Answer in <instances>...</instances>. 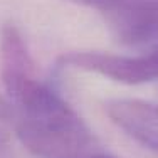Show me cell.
<instances>
[{
  "label": "cell",
  "instance_id": "6da1fadb",
  "mask_svg": "<svg viewBox=\"0 0 158 158\" xmlns=\"http://www.w3.org/2000/svg\"><path fill=\"white\" fill-rule=\"evenodd\" d=\"M14 131L39 158H98V138L54 89L37 79L10 99Z\"/></svg>",
  "mask_w": 158,
  "mask_h": 158
},
{
  "label": "cell",
  "instance_id": "7a4b0ae2",
  "mask_svg": "<svg viewBox=\"0 0 158 158\" xmlns=\"http://www.w3.org/2000/svg\"><path fill=\"white\" fill-rule=\"evenodd\" d=\"M59 67L94 73L123 84H145L158 79V42L136 56L98 51H71L57 59Z\"/></svg>",
  "mask_w": 158,
  "mask_h": 158
},
{
  "label": "cell",
  "instance_id": "3957f363",
  "mask_svg": "<svg viewBox=\"0 0 158 158\" xmlns=\"http://www.w3.org/2000/svg\"><path fill=\"white\" fill-rule=\"evenodd\" d=\"M99 14L113 39L123 46L158 39V0H111Z\"/></svg>",
  "mask_w": 158,
  "mask_h": 158
},
{
  "label": "cell",
  "instance_id": "277c9868",
  "mask_svg": "<svg viewBox=\"0 0 158 158\" xmlns=\"http://www.w3.org/2000/svg\"><path fill=\"white\" fill-rule=\"evenodd\" d=\"M0 76L9 99L37 81L34 59L14 24H5L0 32Z\"/></svg>",
  "mask_w": 158,
  "mask_h": 158
},
{
  "label": "cell",
  "instance_id": "5b68a950",
  "mask_svg": "<svg viewBox=\"0 0 158 158\" xmlns=\"http://www.w3.org/2000/svg\"><path fill=\"white\" fill-rule=\"evenodd\" d=\"M106 114L119 130L158 153V106L140 99H111Z\"/></svg>",
  "mask_w": 158,
  "mask_h": 158
},
{
  "label": "cell",
  "instance_id": "8992f818",
  "mask_svg": "<svg viewBox=\"0 0 158 158\" xmlns=\"http://www.w3.org/2000/svg\"><path fill=\"white\" fill-rule=\"evenodd\" d=\"M12 133H15L14 131L12 106H10L9 101H5L0 96V158L9 156Z\"/></svg>",
  "mask_w": 158,
  "mask_h": 158
},
{
  "label": "cell",
  "instance_id": "52a82bcc",
  "mask_svg": "<svg viewBox=\"0 0 158 158\" xmlns=\"http://www.w3.org/2000/svg\"><path fill=\"white\" fill-rule=\"evenodd\" d=\"M69 2H74L77 5H84V7H91V9H96L101 12L111 0H69Z\"/></svg>",
  "mask_w": 158,
  "mask_h": 158
},
{
  "label": "cell",
  "instance_id": "ba28073f",
  "mask_svg": "<svg viewBox=\"0 0 158 158\" xmlns=\"http://www.w3.org/2000/svg\"><path fill=\"white\" fill-rule=\"evenodd\" d=\"M98 158H111V156H108V155H101V156H98Z\"/></svg>",
  "mask_w": 158,
  "mask_h": 158
}]
</instances>
